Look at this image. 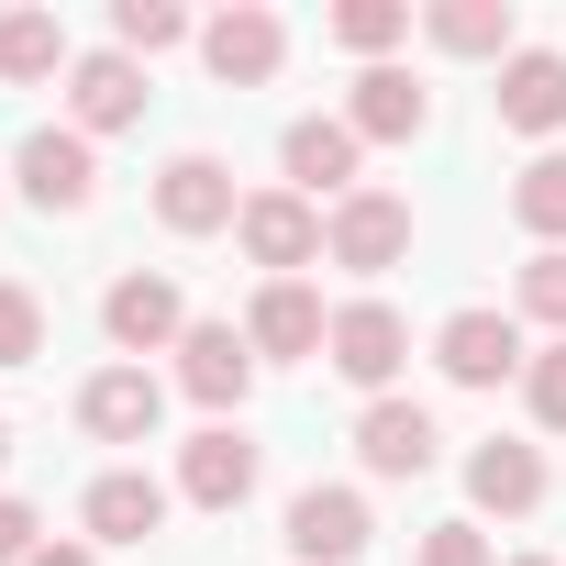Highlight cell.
Returning <instances> with one entry per match:
<instances>
[{"label": "cell", "mask_w": 566, "mask_h": 566, "mask_svg": "<svg viewBox=\"0 0 566 566\" xmlns=\"http://www.w3.org/2000/svg\"><path fill=\"white\" fill-rule=\"evenodd\" d=\"M511 222L533 233V255H544V244H566V145H544V156L511 178Z\"/></svg>", "instance_id": "23"}, {"label": "cell", "mask_w": 566, "mask_h": 566, "mask_svg": "<svg viewBox=\"0 0 566 566\" xmlns=\"http://www.w3.org/2000/svg\"><path fill=\"white\" fill-rule=\"evenodd\" d=\"M255 467H266V455H255L244 422H200V433L178 444V500H189V511H244V500H255Z\"/></svg>", "instance_id": "12"}, {"label": "cell", "mask_w": 566, "mask_h": 566, "mask_svg": "<svg viewBox=\"0 0 566 566\" xmlns=\"http://www.w3.org/2000/svg\"><path fill=\"white\" fill-rule=\"evenodd\" d=\"M323 367H334L345 389L389 400V389H400V367H411V323H400L389 301H345V312H334V345H323Z\"/></svg>", "instance_id": "5"}, {"label": "cell", "mask_w": 566, "mask_h": 566, "mask_svg": "<svg viewBox=\"0 0 566 566\" xmlns=\"http://www.w3.org/2000/svg\"><path fill=\"white\" fill-rule=\"evenodd\" d=\"M433 367H444L455 389H500V378H522V367H533V345H522V323H511V312L467 301V312H444V323H433Z\"/></svg>", "instance_id": "6"}, {"label": "cell", "mask_w": 566, "mask_h": 566, "mask_svg": "<svg viewBox=\"0 0 566 566\" xmlns=\"http://www.w3.org/2000/svg\"><path fill=\"white\" fill-rule=\"evenodd\" d=\"M145 123V67L123 56V45H90L78 67H67V134H134Z\"/></svg>", "instance_id": "14"}, {"label": "cell", "mask_w": 566, "mask_h": 566, "mask_svg": "<svg viewBox=\"0 0 566 566\" xmlns=\"http://www.w3.org/2000/svg\"><path fill=\"white\" fill-rule=\"evenodd\" d=\"M467 500H478V511H500V522H533V511H544V444L489 433V444L467 455Z\"/></svg>", "instance_id": "20"}, {"label": "cell", "mask_w": 566, "mask_h": 566, "mask_svg": "<svg viewBox=\"0 0 566 566\" xmlns=\"http://www.w3.org/2000/svg\"><path fill=\"white\" fill-rule=\"evenodd\" d=\"M12 189H23L45 222H78V211L101 200V156H90V134H67V123H34V134L12 145Z\"/></svg>", "instance_id": "2"}, {"label": "cell", "mask_w": 566, "mask_h": 566, "mask_svg": "<svg viewBox=\"0 0 566 566\" xmlns=\"http://www.w3.org/2000/svg\"><path fill=\"white\" fill-rule=\"evenodd\" d=\"M78 56H67V23L56 12H34V0H23V12H0V78H12V90H45V78H67Z\"/></svg>", "instance_id": "22"}, {"label": "cell", "mask_w": 566, "mask_h": 566, "mask_svg": "<svg viewBox=\"0 0 566 566\" xmlns=\"http://www.w3.org/2000/svg\"><path fill=\"white\" fill-rule=\"evenodd\" d=\"M178 389H189L211 422H233L244 389H255V345H244V323H189V345H178Z\"/></svg>", "instance_id": "16"}, {"label": "cell", "mask_w": 566, "mask_h": 566, "mask_svg": "<svg viewBox=\"0 0 566 566\" xmlns=\"http://www.w3.org/2000/svg\"><path fill=\"white\" fill-rule=\"evenodd\" d=\"M34 544H45V511H34V500H12V489H0V566H23Z\"/></svg>", "instance_id": "30"}, {"label": "cell", "mask_w": 566, "mask_h": 566, "mask_svg": "<svg viewBox=\"0 0 566 566\" xmlns=\"http://www.w3.org/2000/svg\"><path fill=\"white\" fill-rule=\"evenodd\" d=\"M200 67H211L222 90H266L277 67H290V23H277L266 0H233V12L200 23Z\"/></svg>", "instance_id": "10"}, {"label": "cell", "mask_w": 566, "mask_h": 566, "mask_svg": "<svg viewBox=\"0 0 566 566\" xmlns=\"http://www.w3.org/2000/svg\"><path fill=\"white\" fill-rule=\"evenodd\" d=\"M112 45H123L134 67H156V56H178V45H200V23L178 12V0H112Z\"/></svg>", "instance_id": "25"}, {"label": "cell", "mask_w": 566, "mask_h": 566, "mask_svg": "<svg viewBox=\"0 0 566 566\" xmlns=\"http://www.w3.org/2000/svg\"><path fill=\"white\" fill-rule=\"evenodd\" d=\"M34 356H45V301L23 277H0V367H34Z\"/></svg>", "instance_id": "27"}, {"label": "cell", "mask_w": 566, "mask_h": 566, "mask_svg": "<svg viewBox=\"0 0 566 566\" xmlns=\"http://www.w3.org/2000/svg\"><path fill=\"white\" fill-rule=\"evenodd\" d=\"M156 422H167V378H145V367H101L78 389V433L90 444H156Z\"/></svg>", "instance_id": "17"}, {"label": "cell", "mask_w": 566, "mask_h": 566, "mask_svg": "<svg viewBox=\"0 0 566 566\" xmlns=\"http://www.w3.org/2000/svg\"><path fill=\"white\" fill-rule=\"evenodd\" d=\"M0 467H12V411H0Z\"/></svg>", "instance_id": "32"}, {"label": "cell", "mask_w": 566, "mask_h": 566, "mask_svg": "<svg viewBox=\"0 0 566 566\" xmlns=\"http://www.w3.org/2000/svg\"><path fill=\"white\" fill-rule=\"evenodd\" d=\"M422 566H500V555H489L478 522H433V533H422Z\"/></svg>", "instance_id": "29"}, {"label": "cell", "mask_w": 566, "mask_h": 566, "mask_svg": "<svg viewBox=\"0 0 566 566\" xmlns=\"http://www.w3.org/2000/svg\"><path fill=\"white\" fill-rule=\"evenodd\" d=\"M433 455H444V433H433V411L422 400H367L356 411V467L367 478H389V489H411V478H433Z\"/></svg>", "instance_id": "11"}, {"label": "cell", "mask_w": 566, "mask_h": 566, "mask_svg": "<svg viewBox=\"0 0 566 566\" xmlns=\"http://www.w3.org/2000/svg\"><path fill=\"white\" fill-rule=\"evenodd\" d=\"M167 511H178V478H145V467H101L78 489V533L90 544H145V533H167Z\"/></svg>", "instance_id": "13"}, {"label": "cell", "mask_w": 566, "mask_h": 566, "mask_svg": "<svg viewBox=\"0 0 566 566\" xmlns=\"http://www.w3.org/2000/svg\"><path fill=\"white\" fill-rule=\"evenodd\" d=\"M323 255H334L345 277H389V266L411 255V200H400V189L334 200V211H323Z\"/></svg>", "instance_id": "4"}, {"label": "cell", "mask_w": 566, "mask_h": 566, "mask_svg": "<svg viewBox=\"0 0 566 566\" xmlns=\"http://www.w3.org/2000/svg\"><path fill=\"white\" fill-rule=\"evenodd\" d=\"M511 323H544V334L566 345V244L522 255V277H511Z\"/></svg>", "instance_id": "26"}, {"label": "cell", "mask_w": 566, "mask_h": 566, "mask_svg": "<svg viewBox=\"0 0 566 566\" xmlns=\"http://www.w3.org/2000/svg\"><path fill=\"white\" fill-rule=\"evenodd\" d=\"M323 34H334L345 56L389 67V45H411V0H334V12H323Z\"/></svg>", "instance_id": "24"}, {"label": "cell", "mask_w": 566, "mask_h": 566, "mask_svg": "<svg viewBox=\"0 0 566 566\" xmlns=\"http://www.w3.org/2000/svg\"><path fill=\"white\" fill-rule=\"evenodd\" d=\"M277 544H290V566H356L378 544L367 489H301L290 511H277Z\"/></svg>", "instance_id": "8"}, {"label": "cell", "mask_w": 566, "mask_h": 566, "mask_svg": "<svg viewBox=\"0 0 566 566\" xmlns=\"http://www.w3.org/2000/svg\"><path fill=\"white\" fill-rule=\"evenodd\" d=\"M511 566H555V555H511Z\"/></svg>", "instance_id": "33"}, {"label": "cell", "mask_w": 566, "mask_h": 566, "mask_svg": "<svg viewBox=\"0 0 566 566\" xmlns=\"http://www.w3.org/2000/svg\"><path fill=\"white\" fill-rule=\"evenodd\" d=\"M422 45H433V56H489V67H511V56H522V23H511V0H433V12H422Z\"/></svg>", "instance_id": "21"}, {"label": "cell", "mask_w": 566, "mask_h": 566, "mask_svg": "<svg viewBox=\"0 0 566 566\" xmlns=\"http://www.w3.org/2000/svg\"><path fill=\"white\" fill-rule=\"evenodd\" d=\"M23 566H101V544H90V533H45Z\"/></svg>", "instance_id": "31"}, {"label": "cell", "mask_w": 566, "mask_h": 566, "mask_svg": "<svg viewBox=\"0 0 566 566\" xmlns=\"http://www.w3.org/2000/svg\"><path fill=\"white\" fill-rule=\"evenodd\" d=\"M345 123H356V145H411V134L433 123V90H422L411 67H356Z\"/></svg>", "instance_id": "19"}, {"label": "cell", "mask_w": 566, "mask_h": 566, "mask_svg": "<svg viewBox=\"0 0 566 566\" xmlns=\"http://www.w3.org/2000/svg\"><path fill=\"white\" fill-rule=\"evenodd\" d=\"M522 400H533V422H544V433H566V345H544V356L522 367Z\"/></svg>", "instance_id": "28"}, {"label": "cell", "mask_w": 566, "mask_h": 566, "mask_svg": "<svg viewBox=\"0 0 566 566\" xmlns=\"http://www.w3.org/2000/svg\"><path fill=\"white\" fill-rule=\"evenodd\" d=\"M489 112H500L511 134H533V145H555V134H566V56H555V45H522V56L500 67V90H489Z\"/></svg>", "instance_id": "18"}, {"label": "cell", "mask_w": 566, "mask_h": 566, "mask_svg": "<svg viewBox=\"0 0 566 566\" xmlns=\"http://www.w3.org/2000/svg\"><path fill=\"white\" fill-rule=\"evenodd\" d=\"M233 244H244L266 277H301V266H323V200H301V189H244Z\"/></svg>", "instance_id": "7"}, {"label": "cell", "mask_w": 566, "mask_h": 566, "mask_svg": "<svg viewBox=\"0 0 566 566\" xmlns=\"http://www.w3.org/2000/svg\"><path fill=\"white\" fill-rule=\"evenodd\" d=\"M367 145H356V123L345 112H301L290 134H277V189H301V200H356L367 178Z\"/></svg>", "instance_id": "3"}, {"label": "cell", "mask_w": 566, "mask_h": 566, "mask_svg": "<svg viewBox=\"0 0 566 566\" xmlns=\"http://www.w3.org/2000/svg\"><path fill=\"white\" fill-rule=\"evenodd\" d=\"M244 345H255V367H301V356H323V345H334L323 290H312V277H266V290L244 301Z\"/></svg>", "instance_id": "9"}, {"label": "cell", "mask_w": 566, "mask_h": 566, "mask_svg": "<svg viewBox=\"0 0 566 566\" xmlns=\"http://www.w3.org/2000/svg\"><path fill=\"white\" fill-rule=\"evenodd\" d=\"M101 334H112V356H123V367L178 356V345H189V290H178L167 266H123L112 290H101Z\"/></svg>", "instance_id": "1"}, {"label": "cell", "mask_w": 566, "mask_h": 566, "mask_svg": "<svg viewBox=\"0 0 566 566\" xmlns=\"http://www.w3.org/2000/svg\"><path fill=\"white\" fill-rule=\"evenodd\" d=\"M233 211H244V189H233L222 156L189 145V156L156 167V222H167V233H233Z\"/></svg>", "instance_id": "15"}]
</instances>
